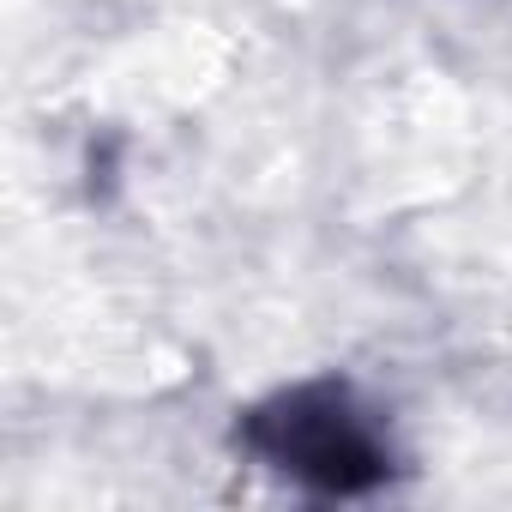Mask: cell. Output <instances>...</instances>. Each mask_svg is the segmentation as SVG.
Listing matches in <instances>:
<instances>
[{"mask_svg": "<svg viewBox=\"0 0 512 512\" xmlns=\"http://www.w3.org/2000/svg\"><path fill=\"white\" fill-rule=\"evenodd\" d=\"M247 440L278 470H290L326 494H356V488H374L386 476V446L344 386L284 392L278 404H266L247 422Z\"/></svg>", "mask_w": 512, "mask_h": 512, "instance_id": "1", "label": "cell"}]
</instances>
